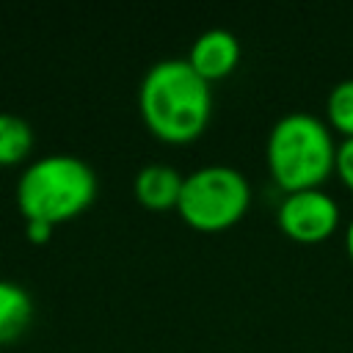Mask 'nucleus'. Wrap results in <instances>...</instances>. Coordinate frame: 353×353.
<instances>
[{
  "label": "nucleus",
  "mask_w": 353,
  "mask_h": 353,
  "mask_svg": "<svg viewBox=\"0 0 353 353\" xmlns=\"http://www.w3.org/2000/svg\"><path fill=\"white\" fill-rule=\"evenodd\" d=\"M97 171L77 154L52 152L25 165L17 179V207L25 221L63 223L97 199Z\"/></svg>",
  "instance_id": "3"
},
{
  "label": "nucleus",
  "mask_w": 353,
  "mask_h": 353,
  "mask_svg": "<svg viewBox=\"0 0 353 353\" xmlns=\"http://www.w3.org/2000/svg\"><path fill=\"white\" fill-rule=\"evenodd\" d=\"M325 113L331 127L342 132V138H353V77L331 85L325 99Z\"/></svg>",
  "instance_id": "10"
},
{
  "label": "nucleus",
  "mask_w": 353,
  "mask_h": 353,
  "mask_svg": "<svg viewBox=\"0 0 353 353\" xmlns=\"http://www.w3.org/2000/svg\"><path fill=\"white\" fill-rule=\"evenodd\" d=\"M182 182H185V174H179L174 165L146 163L143 168H138L135 179H132V193H135L138 204H143L149 210H171V207L176 210Z\"/></svg>",
  "instance_id": "7"
},
{
  "label": "nucleus",
  "mask_w": 353,
  "mask_h": 353,
  "mask_svg": "<svg viewBox=\"0 0 353 353\" xmlns=\"http://www.w3.org/2000/svg\"><path fill=\"white\" fill-rule=\"evenodd\" d=\"M336 174L353 190V138H342L336 143Z\"/></svg>",
  "instance_id": "11"
},
{
  "label": "nucleus",
  "mask_w": 353,
  "mask_h": 353,
  "mask_svg": "<svg viewBox=\"0 0 353 353\" xmlns=\"http://www.w3.org/2000/svg\"><path fill=\"white\" fill-rule=\"evenodd\" d=\"M33 320L30 292L8 279H0V345L17 339Z\"/></svg>",
  "instance_id": "8"
},
{
  "label": "nucleus",
  "mask_w": 353,
  "mask_h": 353,
  "mask_svg": "<svg viewBox=\"0 0 353 353\" xmlns=\"http://www.w3.org/2000/svg\"><path fill=\"white\" fill-rule=\"evenodd\" d=\"M345 248H347V256H350V265H353V218L347 221V229H345Z\"/></svg>",
  "instance_id": "13"
},
{
  "label": "nucleus",
  "mask_w": 353,
  "mask_h": 353,
  "mask_svg": "<svg viewBox=\"0 0 353 353\" xmlns=\"http://www.w3.org/2000/svg\"><path fill=\"white\" fill-rule=\"evenodd\" d=\"M251 204L245 174L226 163H210L185 174L176 212L199 232H223L234 226Z\"/></svg>",
  "instance_id": "4"
},
{
  "label": "nucleus",
  "mask_w": 353,
  "mask_h": 353,
  "mask_svg": "<svg viewBox=\"0 0 353 353\" xmlns=\"http://www.w3.org/2000/svg\"><path fill=\"white\" fill-rule=\"evenodd\" d=\"M138 110L154 138L165 143H188L199 138L210 121L212 91L188 58H163L141 77Z\"/></svg>",
  "instance_id": "1"
},
{
  "label": "nucleus",
  "mask_w": 353,
  "mask_h": 353,
  "mask_svg": "<svg viewBox=\"0 0 353 353\" xmlns=\"http://www.w3.org/2000/svg\"><path fill=\"white\" fill-rule=\"evenodd\" d=\"M52 223H47V221H25V237L30 240V243H36V245H41V243H47L50 237H52Z\"/></svg>",
  "instance_id": "12"
},
{
  "label": "nucleus",
  "mask_w": 353,
  "mask_h": 353,
  "mask_svg": "<svg viewBox=\"0 0 353 353\" xmlns=\"http://www.w3.org/2000/svg\"><path fill=\"white\" fill-rule=\"evenodd\" d=\"M265 160L273 182L284 193L320 188L328 174L336 171V143L331 127L309 110H290L270 127Z\"/></svg>",
  "instance_id": "2"
},
{
  "label": "nucleus",
  "mask_w": 353,
  "mask_h": 353,
  "mask_svg": "<svg viewBox=\"0 0 353 353\" xmlns=\"http://www.w3.org/2000/svg\"><path fill=\"white\" fill-rule=\"evenodd\" d=\"M240 61V41L232 30L226 28H207L204 33L196 36L188 52V63L207 80H221L234 72Z\"/></svg>",
  "instance_id": "6"
},
{
  "label": "nucleus",
  "mask_w": 353,
  "mask_h": 353,
  "mask_svg": "<svg viewBox=\"0 0 353 353\" xmlns=\"http://www.w3.org/2000/svg\"><path fill=\"white\" fill-rule=\"evenodd\" d=\"M36 132L28 119L0 110V165H17L33 152Z\"/></svg>",
  "instance_id": "9"
},
{
  "label": "nucleus",
  "mask_w": 353,
  "mask_h": 353,
  "mask_svg": "<svg viewBox=\"0 0 353 353\" xmlns=\"http://www.w3.org/2000/svg\"><path fill=\"white\" fill-rule=\"evenodd\" d=\"M279 229L298 243H320L339 226V204L323 188L284 193L276 210Z\"/></svg>",
  "instance_id": "5"
}]
</instances>
